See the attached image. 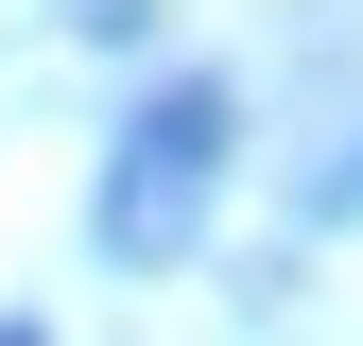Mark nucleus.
I'll return each instance as SVG.
<instances>
[{
  "label": "nucleus",
  "instance_id": "nucleus-2",
  "mask_svg": "<svg viewBox=\"0 0 363 346\" xmlns=\"http://www.w3.org/2000/svg\"><path fill=\"white\" fill-rule=\"evenodd\" d=\"M0 346H35V329H0Z\"/></svg>",
  "mask_w": 363,
  "mask_h": 346
},
{
  "label": "nucleus",
  "instance_id": "nucleus-1",
  "mask_svg": "<svg viewBox=\"0 0 363 346\" xmlns=\"http://www.w3.org/2000/svg\"><path fill=\"white\" fill-rule=\"evenodd\" d=\"M208 173H225V86H156L104 156V260H173L208 225Z\"/></svg>",
  "mask_w": 363,
  "mask_h": 346
}]
</instances>
